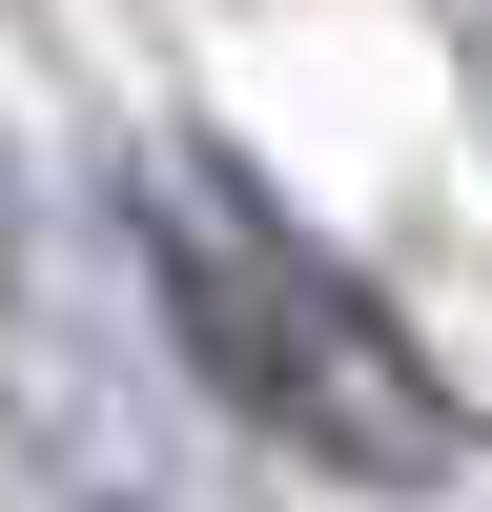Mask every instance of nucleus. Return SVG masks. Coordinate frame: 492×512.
Wrapping results in <instances>:
<instances>
[{"label":"nucleus","instance_id":"nucleus-1","mask_svg":"<svg viewBox=\"0 0 492 512\" xmlns=\"http://www.w3.org/2000/svg\"><path fill=\"white\" fill-rule=\"evenodd\" d=\"M144 287H164V328L205 349V390H226L246 431L328 451V472H369V492H431L451 472V410H431V369H410V328L369 308L349 267H308L287 226H246L226 185H164L144 205Z\"/></svg>","mask_w":492,"mask_h":512}]
</instances>
